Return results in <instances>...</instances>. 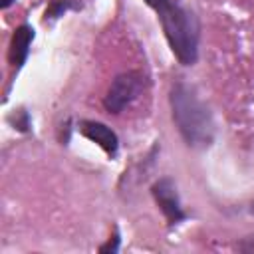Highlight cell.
Segmentation results:
<instances>
[{
	"instance_id": "cell-1",
	"label": "cell",
	"mask_w": 254,
	"mask_h": 254,
	"mask_svg": "<svg viewBox=\"0 0 254 254\" xmlns=\"http://www.w3.org/2000/svg\"><path fill=\"white\" fill-rule=\"evenodd\" d=\"M169 103L173 121L185 143L192 149L208 147L214 137V123L210 109L200 101L194 87L181 79L175 81L169 91Z\"/></svg>"
},
{
	"instance_id": "cell-2",
	"label": "cell",
	"mask_w": 254,
	"mask_h": 254,
	"mask_svg": "<svg viewBox=\"0 0 254 254\" xmlns=\"http://www.w3.org/2000/svg\"><path fill=\"white\" fill-rule=\"evenodd\" d=\"M157 12L163 34L169 42L171 52L183 65H192L198 60V38L200 24L194 12L183 8L175 0H145Z\"/></svg>"
},
{
	"instance_id": "cell-3",
	"label": "cell",
	"mask_w": 254,
	"mask_h": 254,
	"mask_svg": "<svg viewBox=\"0 0 254 254\" xmlns=\"http://www.w3.org/2000/svg\"><path fill=\"white\" fill-rule=\"evenodd\" d=\"M145 85H147V77L137 69L123 71V73L115 75L105 97H103L105 111L111 115H119L125 107H129L141 95Z\"/></svg>"
},
{
	"instance_id": "cell-4",
	"label": "cell",
	"mask_w": 254,
	"mask_h": 254,
	"mask_svg": "<svg viewBox=\"0 0 254 254\" xmlns=\"http://www.w3.org/2000/svg\"><path fill=\"white\" fill-rule=\"evenodd\" d=\"M151 194H153L157 206L161 208V212L165 214L169 226H175V224H179L187 218V212L181 206V196H179V190H177V183L171 177H163L157 183H153Z\"/></svg>"
},
{
	"instance_id": "cell-5",
	"label": "cell",
	"mask_w": 254,
	"mask_h": 254,
	"mask_svg": "<svg viewBox=\"0 0 254 254\" xmlns=\"http://www.w3.org/2000/svg\"><path fill=\"white\" fill-rule=\"evenodd\" d=\"M79 131L83 137H87L89 141L97 143L109 157H115L119 151V137L113 129H109L105 123L101 121H91V119H81L79 121Z\"/></svg>"
},
{
	"instance_id": "cell-6",
	"label": "cell",
	"mask_w": 254,
	"mask_h": 254,
	"mask_svg": "<svg viewBox=\"0 0 254 254\" xmlns=\"http://www.w3.org/2000/svg\"><path fill=\"white\" fill-rule=\"evenodd\" d=\"M34 28L28 24H22L14 30L12 40H10V50H8V60L12 64V67H16V71L24 65V62L28 60L30 54V46L34 42Z\"/></svg>"
},
{
	"instance_id": "cell-7",
	"label": "cell",
	"mask_w": 254,
	"mask_h": 254,
	"mask_svg": "<svg viewBox=\"0 0 254 254\" xmlns=\"http://www.w3.org/2000/svg\"><path fill=\"white\" fill-rule=\"evenodd\" d=\"M75 8L73 0H52L44 12V22H52V20H58L60 16H64L67 10Z\"/></svg>"
},
{
	"instance_id": "cell-8",
	"label": "cell",
	"mask_w": 254,
	"mask_h": 254,
	"mask_svg": "<svg viewBox=\"0 0 254 254\" xmlns=\"http://www.w3.org/2000/svg\"><path fill=\"white\" fill-rule=\"evenodd\" d=\"M117 250H119V234H117V230H115L113 240L109 238V242H107V244L99 246V252H103V254H105V252H111V254H113V252H117Z\"/></svg>"
},
{
	"instance_id": "cell-9",
	"label": "cell",
	"mask_w": 254,
	"mask_h": 254,
	"mask_svg": "<svg viewBox=\"0 0 254 254\" xmlns=\"http://www.w3.org/2000/svg\"><path fill=\"white\" fill-rule=\"evenodd\" d=\"M236 248H238L240 252H254V236L242 238V240L236 244Z\"/></svg>"
},
{
	"instance_id": "cell-10",
	"label": "cell",
	"mask_w": 254,
	"mask_h": 254,
	"mask_svg": "<svg viewBox=\"0 0 254 254\" xmlns=\"http://www.w3.org/2000/svg\"><path fill=\"white\" fill-rule=\"evenodd\" d=\"M14 2H16V0H0V6H2L4 10H6V8H10V6L14 4Z\"/></svg>"
},
{
	"instance_id": "cell-11",
	"label": "cell",
	"mask_w": 254,
	"mask_h": 254,
	"mask_svg": "<svg viewBox=\"0 0 254 254\" xmlns=\"http://www.w3.org/2000/svg\"><path fill=\"white\" fill-rule=\"evenodd\" d=\"M250 212H254V200L250 202Z\"/></svg>"
}]
</instances>
